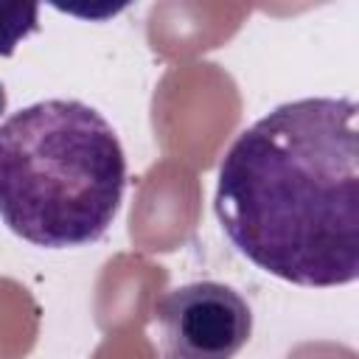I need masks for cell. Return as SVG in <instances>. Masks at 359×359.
<instances>
[{
    "mask_svg": "<svg viewBox=\"0 0 359 359\" xmlns=\"http://www.w3.org/2000/svg\"><path fill=\"white\" fill-rule=\"evenodd\" d=\"M163 359H233L252 334L247 300L227 283L196 280L154 306Z\"/></svg>",
    "mask_w": 359,
    "mask_h": 359,
    "instance_id": "3957f363",
    "label": "cell"
},
{
    "mask_svg": "<svg viewBox=\"0 0 359 359\" xmlns=\"http://www.w3.org/2000/svg\"><path fill=\"white\" fill-rule=\"evenodd\" d=\"M213 208L258 269L331 289L359 278L356 101L314 95L247 126L219 165Z\"/></svg>",
    "mask_w": 359,
    "mask_h": 359,
    "instance_id": "6da1fadb",
    "label": "cell"
},
{
    "mask_svg": "<svg viewBox=\"0 0 359 359\" xmlns=\"http://www.w3.org/2000/svg\"><path fill=\"white\" fill-rule=\"evenodd\" d=\"M123 188V146L95 107L48 98L0 123V219L22 241L48 250L98 241Z\"/></svg>",
    "mask_w": 359,
    "mask_h": 359,
    "instance_id": "7a4b0ae2",
    "label": "cell"
},
{
    "mask_svg": "<svg viewBox=\"0 0 359 359\" xmlns=\"http://www.w3.org/2000/svg\"><path fill=\"white\" fill-rule=\"evenodd\" d=\"M39 28V6L34 3H0V56H11L17 45Z\"/></svg>",
    "mask_w": 359,
    "mask_h": 359,
    "instance_id": "277c9868",
    "label": "cell"
},
{
    "mask_svg": "<svg viewBox=\"0 0 359 359\" xmlns=\"http://www.w3.org/2000/svg\"><path fill=\"white\" fill-rule=\"evenodd\" d=\"M6 112V87L0 84V115Z\"/></svg>",
    "mask_w": 359,
    "mask_h": 359,
    "instance_id": "5b68a950",
    "label": "cell"
}]
</instances>
